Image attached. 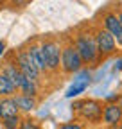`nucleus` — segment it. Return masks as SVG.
Returning a JSON list of instances; mask_svg holds the SVG:
<instances>
[{"mask_svg": "<svg viewBox=\"0 0 122 129\" xmlns=\"http://www.w3.org/2000/svg\"><path fill=\"white\" fill-rule=\"evenodd\" d=\"M74 48L77 50L83 64H97L101 56H99V50L95 47V41H94V34L88 30H79L75 32L74 36V41H72Z\"/></svg>", "mask_w": 122, "mask_h": 129, "instance_id": "obj_1", "label": "nucleus"}, {"mask_svg": "<svg viewBox=\"0 0 122 129\" xmlns=\"http://www.w3.org/2000/svg\"><path fill=\"white\" fill-rule=\"evenodd\" d=\"M72 109L75 111L81 120L86 124H99L102 122V102L95 99H81L72 104Z\"/></svg>", "mask_w": 122, "mask_h": 129, "instance_id": "obj_2", "label": "nucleus"}, {"mask_svg": "<svg viewBox=\"0 0 122 129\" xmlns=\"http://www.w3.org/2000/svg\"><path fill=\"white\" fill-rule=\"evenodd\" d=\"M40 50L45 61L47 72H59V63H61V43L54 38H47L40 43Z\"/></svg>", "mask_w": 122, "mask_h": 129, "instance_id": "obj_3", "label": "nucleus"}, {"mask_svg": "<svg viewBox=\"0 0 122 129\" xmlns=\"http://www.w3.org/2000/svg\"><path fill=\"white\" fill-rule=\"evenodd\" d=\"M59 70L72 75V74H77L83 70V61L77 54V50L74 48L72 43H67L65 47H61V63H59Z\"/></svg>", "mask_w": 122, "mask_h": 129, "instance_id": "obj_4", "label": "nucleus"}, {"mask_svg": "<svg viewBox=\"0 0 122 129\" xmlns=\"http://www.w3.org/2000/svg\"><path fill=\"white\" fill-rule=\"evenodd\" d=\"M92 34H94V41H95V47L99 50L101 59L102 57H108V56H111V54L117 52V43H115L113 36L110 34L108 30H104L102 27H97Z\"/></svg>", "mask_w": 122, "mask_h": 129, "instance_id": "obj_5", "label": "nucleus"}, {"mask_svg": "<svg viewBox=\"0 0 122 129\" xmlns=\"http://www.w3.org/2000/svg\"><path fill=\"white\" fill-rule=\"evenodd\" d=\"M13 63L16 64V68L20 70V74L25 77V79H30V81H34V83H40V77L41 74L36 70V67L33 64V61H30V57L27 56L25 52V48H20V50L13 56Z\"/></svg>", "mask_w": 122, "mask_h": 129, "instance_id": "obj_6", "label": "nucleus"}, {"mask_svg": "<svg viewBox=\"0 0 122 129\" xmlns=\"http://www.w3.org/2000/svg\"><path fill=\"white\" fill-rule=\"evenodd\" d=\"M102 29L108 30L113 36L117 47H122V25L118 23L115 11H104L102 13Z\"/></svg>", "mask_w": 122, "mask_h": 129, "instance_id": "obj_7", "label": "nucleus"}, {"mask_svg": "<svg viewBox=\"0 0 122 129\" xmlns=\"http://www.w3.org/2000/svg\"><path fill=\"white\" fill-rule=\"evenodd\" d=\"M102 120H104V124L113 125V127L120 125V122H122V106L115 104V102H110V104L102 106Z\"/></svg>", "mask_w": 122, "mask_h": 129, "instance_id": "obj_8", "label": "nucleus"}, {"mask_svg": "<svg viewBox=\"0 0 122 129\" xmlns=\"http://www.w3.org/2000/svg\"><path fill=\"white\" fill-rule=\"evenodd\" d=\"M25 52H27V56L30 57V61H33V64L36 67V70L40 74H47V67H45V61H43V56H41L38 43H30L29 47H25Z\"/></svg>", "mask_w": 122, "mask_h": 129, "instance_id": "obj_9", "label": "nucleus"}, {"mask_svg": "<svg viewBox=\"0 0 122 129\" xmlns=\"http://www.w3.org/2000/svg\"><path fill=\"white\" fill-rule=\"evenodd\" d=\"M14 102H16V108L20 113H30L38 108V99L36 97H30V95H23V93H16L13 95Z\"/></svg>", "mask_w": 122, "mask_h": 129, "instance_id": "obj_10", "label": "nucleus"}, {"mask_svg": "<svg viewBox=\"0 0 122 129\" xmlns=\"http://www.w3.org/2000/svg\"><path fill=\"white\" fill-rule=\"evenodd\" d=\"M14 117H20V111H18V108H16L14 99H13V97L0 99V120L14 118Z\"/></svg>", "mask_w": 122, "mask_h": 129, "instance_id": "obj_11", "label": "nucleus"}, {"mask_svg": "<svg viewBox=\"0 0 122 129\" xmlns=\"http://www.w3.org/2000/svg\"><path fill=\"white\" fill-rule=\"evenodd\" d=\"M2 72L9 81H11V84L16 88V91H18V88H20V83H22V79H23V75L20 74V70L16 68V64H14L13 61H6L4 63V67H2Z\"/></svg>", "mask_w": 122, "mask_h": 129, "instance_id": "obj_12", "label": "nucleus"}, {"mask_svg": "<svg viewBox=\"0 0 122 129\" xmlns=\"http://www.w3.org/2000/svg\"><path fill=\"white\" fill-rule=\"evenodd\" d=\"M16 88H14L11 84V81L0 72V99H6V97H13V95H16Z\"/></svg>", "mask_w": 122, "mask_h": 129, "instance_id": "obj_13", "label": "nucleus"}, {"mask_svg": "<svg viewBox=\"0 0 122 129\" xmlns=\"http://www.w3.org/2000/svg\"><path fill=\"white\" fill-rule=\"evenodd\" d=\"M18 93H23V95H30V97H36L38 95V83L30 79H22L20 83V88H18Z\"/></svg>", "mask_w": 122, "mask_h": 129, "instance_id": "obj_14", "label": "nucleus"}, {"mask_svg": "<svg viewBox=\"0 0 122 129\" xmlns=\"http://www.w3.org/2000/svg\"><path fill=\"white\" fill-rule=\"evenodd\" d=\"M22 122V117H14V118H6L2 120V127L4 129H18Z\"/></svg>", "mask_w": 122, "mask_h": 129, "instance_id": "obj_15", "label": "nucleus"}, {"mask_svg": "<svg viewBox=\"0 0 122 129\" xmlns=\"http://www.w3.org/2000/svg\"><path fill=\"white\" fill-rule=\"evenodd\" d=\"M18 129H41V125L36 120H33V118H22Z\"/></svg>", "mask_w": 122, "mask_h": 129, "instance_id": "obj_16", "label": "nucleus"}, {"mask_svg": "<svg viewBox=\"0 0 122 129\" xmlns=\"http://www.w3.org/2000/svg\"><path fill=\"white\" fill-rule=\"evenodd\" d=\"M86 84H88V81H84V83H77L75 86H72V88L67 91V97H75V95H79L81 91H84Z\"/></svg>", "mask_w": 122, "mask_h": 129, "instance_id": "obj_17", "label": "nucleus"}, {"mask_svg": "<svg viewBox=\"0 0 122 129\" xmlns=\"http://www.w3.org/2000/svg\"><path fill=\"white\" fill-rule=\"evenodd\" d=\"M59 129H84V125L74 120V122H65V124H61Z\"/></svg>", "mask_w": 122, "mask_h": 129, "instance_id": "obj_18", "label": "nucleus"}, {"mask_svg": "<svg viewBox=\"0 0 122 129\" xmlns=\"http://www.w3.org/2000/svg\"><path fill=\"white\" fill-rule=\"evenodd\" d=\"M115 14H117V18H118V23L122 25V6H118V7H117Z\"/></svg>", "mask_w": 122, "mask_h": 129, "instance_id": "obj_19", "label": "nucleus"}, {"mask_svg": "<svg viewBox=\"0 0 122 129\" xmlns=\"http://www.w3.org/2000/svg\"><path fill=\"white\" fill-rule=\"evenodd\" d=\"M4 50H6V43H4V41H0V56L4 54Z\"/></svg>", "mask_w": 122, "mask_h": 129, "instance_id": "obj_20", "label": "nucleus"}, {"mask_svg": "<svg viewBox=\"0 0 122 129\" xmlns=\"http://www.w3.org/2000/svg\"><path fill=\"white\" fill-rule=\"evenodd\" d=\"M115 70H122V61L118 63V67H115Z\"/></svg>", "mask_w": 122, "mask_h": 129, "instance_id": "obj_21", "label": "nucleus"}]
</instances>
